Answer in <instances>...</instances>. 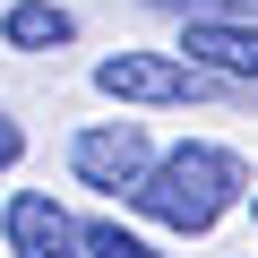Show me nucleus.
Here are the masks:
<instances>
[{
	"instance_id": "1",
	"label": "nucleus",
	"mask_w": 258,
	"mask_h": 258,
	"mask_svg": "<svg viewBox=\"0 0 258 258\" xmlns=\"http://www.w3.org/2000/svg\"><path fill=\"white\" fill-rule=\"evenodd\" d=\"M241 189H249L241 155H232V147H207V138H189V147L155 155V172L129 189V207H138V215H155L164 232H215V224L241 207Z\"/></svg>"
},
{
	"instance_id": "2",
	"label": "nucleus",
	"mask_w": 258,
	"mask_h": 258,
	"mask_svg": "<svg viewBox=\"0 0 258 258\" xmlns=\"http://www.w3.org/2000/svg\"><path fill=\"white\" fill-rule=\"evenodd\" d=\"M207 78H215V69L172 60V52H112V60H95V86H103L112 103H198Z\"/></svg>"
},
{
	"instance_id": "3",
	"label": "nucleus",
	"mask_w": 258,
	"mask_h": 258,
	"mask_svg": "<svg viewBox=\"0 0 258 258\" xmlns=\"http://www.w3.org/2000/svg\"><path fill=\"white\" fill-rule=\"evenodd\" d=\"M69 172H78L86 189L129 198V189L155 172V147H147V129H138V120H103V129H78V138H69Z\"/></svg>"
},
{
	"instance_id": "4",
	"label": "nucleus",
	"mask_w": 258,
	"mask_h": 258,
	"mask_svg": "<svg viewBox=\"0 0 258 258\" xmlns=\"http://www.w3.org/2000/svg\"><path fill=\"white\" fill-rule=\"evenodd\" d=\"M9 258H86V224H69L60 198L18 189L9 198Z\"/></svg>"
},
{
	"instance_id": "5",
	"label": "nucleus",
	"mask_w": 258,
	"mask_h": 258,
	"mask_svg": "<svg viewBox=\"0 0 258 258\" xmlns=\"http://www.w3.org/2000/svg\"><path fill=\"white\" fill-rule=\"evenodd\" d=\"M181 52H189L198 69H215V78H241V86H258V26H232V18H189Z\"/></svg>"
},
{
	"instance_id": "6",
	"label": "nucleus",
	"mask_w": 258,
	"mask_h": 258,
	"mask_svg": "<svg viewBox=\"0 0 258 258\" xmlns=\"http://www.w3.org/2000/svg\"><path fill=\"white\" fill-rule=\"evenodd\" d=\"M0 35H9V52H60L78 35V18L60 9V0H18V9L0 18Z\"/></svg>"
},
{
	"instance_id": "7",
	"label": "nucleus",
	"mask_w": 258,
	"mask_h": 258,
	"mask_svg": "<svg viewBox=\"0 0 258 258\" xmlns=\"http://www.w3.org/2000/svg\"><path fill=\"white\" fill-rule=\"evenodd\" d=\"M86 258H164V249L138 241L129 224H86Z\"/></svg>"
},
{
	"instance_id": "8",
	"label": "nucleus",
	"mask_w": 258,
	"mask_h": 258,
	"mask_svg": "<svg viewBox=\"0 0 258 258\" xmlns=\"http://www.w3.org/2000/svg\"><path fill=\"white\" fill-rule=\"evenodd\" d=\"M18 155H26V129H18V120H9V112H0V172H9V164H18Z\"/></svg>"
}]
</instances>
